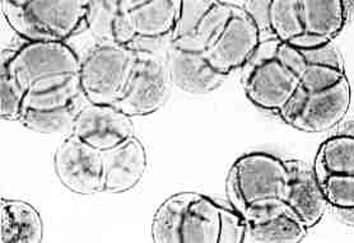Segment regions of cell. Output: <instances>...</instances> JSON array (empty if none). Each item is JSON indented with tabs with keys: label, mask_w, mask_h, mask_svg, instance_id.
Here are the masks:
<instances>
[{
	"label": "cell",
	"mask_w": 354,
	"mask_h": 243,
	"mask_svg": "<svg viewBox=\"0 0 354 243\" xmlns=\"http://www.w3.org/2000/svg\"><path fill=\"white\" fill-rule=\"evenodd\" d=\"M44 222L31 204L3 199L0 204V243H40Z\"/></svg>",
	"instance_id": "44dd1931"
},
{
	"label": "cell",
	"mask_w": 354,
	"mask_h": 243,
	"mask_svg": "<svg viewBox=\"0 0 354 243\" xmlns=\"http://www.w3.org/2000/svg\"><path fill=\"white\" fill-rule=\"evenodd\" d=\"M104 159V193L122 194L133 190L145 177L148 168V155L143 143L130 137L120 144L102 152Z\"/></svg>",
	"instance_id": "2e32d148"
},
{
	"label": "cell",
	"mask_w": 354,
	"mask_h": 243,
	"mask_svg": "<svg viewBox=\"0 0 354 243\" xmlns=\"http://www.w3.org/2000/svg\"><path fill=\"white\" fill-rule=\"evenodd\" d=\"M120 7L136 33L133 48L137 49L145 42H169L181 14L183 0H120Z\"/></svg>",
	"instance_id": "5bb4252c"
},
{
	"label": "cell",
	"mask_w": 354,
	"mask_h": 243,
	"mask_svg": "<svg viewBox=\"0 0 354 243\" xmlns=\"http://www.w3.org/2000/svg\"><path fill=\"white\" fill-rule=\"evenodd\" d=\"M352 102L346 77L325 90L306 92L299 87L290 102L279 111L287 125L302 133H324L343 122Z\"/></svg>",
	"instance_id": "52a82bcc"
},
{
	"label": "cell",
	"mask_w": 354,
	"mask_h": 243,
	"mask_svg": "<svg viewBox=\"0 0 354 243\" xmlns=\"http://www.w3.org/2000/svg\"><path fill=\"white\" fill-rule=\"evenodd\" d=\"M343 9H344V14H346V25L352 23L353 21L354 0H340Z\"/></svg>",
	"instance_id": "83f0119b"
},
{
	"label": "cell",
	"mask_w": 354,
	"mask_h": 243,
	"mask_svg": "<svg viewBox=\"0 0 354 243\" xmlns=\"http://www.w3.org/2000/svg\"><path fill=\"white\" fill-rule=\"evenodd\" d=\"M317 181L328 204L337 209L354 208V175H330Z\"/></svg>",
	"instance_id": "484cf974"
},
{
	"label": "cell",
	"mask_w": 354,
	"mask_h": 243,
	"mask_svg": "<svg viewBox=\"0 0 354 243\" xmlns=\"http://www.w3.org/2000/svg\"><path fill=\"white\" fill-rule=\"evenodd\" d=\"M290 184L287 204L306 228L316 226L322 220L328 202L322 194V186L305 163L288 161Z\"/></svg>",
	"instance_id": "d6986e66"
},
{
	"label": "cell",
	"mask_w": 354,
	"mask_h": 243,
	"mask_svg": "<svg viewBox=\"0 0 354 243\" xmlns=\"http://www.w3.org/2000/svg\"><path fill=\"white\" fill-rule=\"evenodd\" d=\"M277 39L261 40L242 68L243 88L255 106L279 114L299 90L297 75L277 57Z\"/></svg>",
	"instance_id": "8992f818"
},
{
	"label": "cell",
	"mask_w": 354,
	"mask_h": 243,
	"mask_svg": "<svg viewBox=\"0 0 354 243\" xmlns=\"http://www.w3.org/2000/svg\"><path fill=\"white\" fill-rule=\"evenodd\" d=\"M77 114V107L66 108H51V110H37L26 108L21 116L19 122L31 131L50 135L60 133L68 125L72 126L74 116Z\"/></svg>",
	"instance_id": "cb8c5ba5"
},
{
	"label": "cell",
	"mask_w": 354,
	"mask_h": 243,
	"mask_svg": "<svg viewBox=\"0 0 354 243\" xmlns=\"http://www.w3.org/2000/svg\"><path fill=\"white\" fill-rule=\"evenodd\" d=\"M166 60L172 84L190 95L210 93L218 90L228 78V75L217 72L201 51L169 43Z\"/></svg>",
	"instance_id": "9a60e30c"
},
{
	"label": "cell",
	"mask_w": 354,
	"mask_h": 243,
	"mask_svg": "<svg viewBox=\"0 0 354 243\" xmlns=\"http://www.w3.org/2000/svg\"><path fill=\"white\" fill-rule=\"evenodd\" d=\"M87 1H88V3H89V0H87Z\"/></svg>",
	"instance_id": "f546056e"
},
{
	"label": "cell",
	"mask_w": 354,
	"mask_h": 243,
	"mask_svg": "<svg viewBox=\"0 0 354 243\" xmlns=\"http://www.w3.org/2000/svg\"><path fill=\"white\" fill-rule=\"evenodd\" d=\"M71 129L73 135L101 152L134 135L131 117L124 114L118 106L92 102L77 111Z\"/></svg>",
	"instance_id": "4fadbf2b"
},
{
	"label": "cell",
	"mask_w": 354,
	"mask_h": 243,
	"mask_svg": "<svg viewBox=\"0 0 354 243\" xmlns=\"http://www.w3.org/2000/svg\"><path fill=\"white\" fill-rule=\"evenodd\" d=\"M298 14L304 30L299 48L329 43L346 25L340 0H298Z\"/></svg>",
	"instance_id": "e0dca14e"
},
{
	"label": "cell",
	"mask_w": 354,
	"mask_h": 243,
	"mask_svg": "<svg viewBox=\"0 0 354 243\" xmlns=\"http://www.w3.org/2000/svg\"><path fill=\"white\" fill-rule=\"evenodd\" d=\"M275 52L306 92L325 90L346 77L343 59L331 42L299 48L278 40Z\"/></svg>",
	"instance_id": "30bf717a"
},
{
	"label": "cell",
	"mask_w": 354,
	"mask_h": 243,
	"mask_svg": "<svg viewBox=\"0 0 354 243\" xmlns=\"http://www.w3.org/2000/svg\"><path fill=\"white\" fill-rule=\"evenodd\" d=\"M246 220L205 195L178 193L154 213L152 238L157 243H243Z\"/></svg>",
	"instance_id": "7a4b0ae2"
},
{
	"label": "cell",
	"mask_w": 354,
	"mask_h": 243,
	"mask_svg": "<svg viewBox=\"0 0 354 243\" xmlns=\"http://www.w3.org/2000/svg\"><path fill=\"white\" fill-rule=\"evenodd\" d=\"M1 65L26 92L24 110L77 107L81 60L65 41H27L15 51L3 50Z\"/></svg>",
	"instance_id": "6da1fadb"
},
{
	"label": "cell",
	"mask_w": 354,
	"mask_h": 243,
	"mask_svg": "<svg viewBox=\"0 0 354 243\" xmlns=\"http://www.w3.org/2000/svg\"><path fill=\"white\" fill-rule=\"evenodd\" d=\"M26 92L9 73L8 69L1 65L0 72V115L3 120L19 122L24 114Z\"/></svg>",
	"instance_id": "d4e9b609"
},
{
	"label": "cell",
	"mask_w": 354,
	"mask_h": 243,
	"mask_svg": "<svg viewBox=\"0 0 354 243\" xmlns=\"http://www.w3.org/2000/svg\"><path fill=\"white\" fill-rule=\"evenodd\" d=\"M171 84L166 54L137 49V61L129 83L116 106L130 117L154 114L167 102Z\"/></svg>",
	"instance_id": "ba28073f"
},
{
	"label": "cell",
	"mask_w": 354,
	"mask_h": 243,
	"mask_svg": "<svg viewBox=\"0 0 354 243\" xmlns=\"http://www.w3.org/2000/svg\"><path fill=\"white\" fill-rule=\"evenodd\" d=\"M239 7L221 0H183V9L169 43L204 52Z\"/></svg>",
	"instance_id": "8fae6325"
},
{
	"label": "cell",
	"mask_w": 354,
	"mask_h": 243,
	"mask_svg": "<svg viewBox=\"0 0 354 243\" xmlns=\"http://www.w3.org/2000/svg\"><path fill=\"white\" fill-rule=\"evenodd\" d=\"M54 170L60 184L81 196L104 193L102 152L71 134L54 153Z\"/></svg>",
	"instance_id": "9c48e42d"
},
{
	"label": "cell",
	"mask_w": 354,
	"mask_h": 243,
	"mask_svg": "<svg viewBox=\"0 0 354 243\" xmlns=\"http://www.w3.org/2000/svg\"><path fill=\"white\" fill-rule=\"evenodd\" d=\"M24 1L26 0H1V3L8 4V6H12V7H21V6H24Z\"/></svg>",
	"instance_id": "f1b7e54d"
},
{
	"label": "cell",
	"mask_w": 354,
	"mask_h": 243,
	"mask_svg": "<svg viewBox=\"0 0 354 243\" xmlns=\"http://www.w3.org/2000/svg\"><path fill=\"white\" fill-rule=\"evenodd\" d=\"M86 28L97 42L133 46L137 41L129 21L121 10L120 0H89Z\"/></svg>",
	"instance_id": "ffe728a7"
},
{
	"label": "cell",
	"mask_w": 354,
	"mask_h": 243,
	"mask_svg": "<svg viewBox=\"0 0 354 243\" xmlns=\"http://www.w3.org/2000/svg\"><path fill=\"white\" fill-rule=\"evenodd\" d=\"M272 0H246L243 12L249 16L260 33L269 32V10Z\"/></svg>",
	"instance_id": "4316f807"
},
{
	"label": "cell",
	"mask_w": 354,
	"mask_h": 243,
	"mask_svg": "<svg viewBox=\"0 0 354 243\" xmlns=\"http://www.w3.org/2000/svg\"><path fill=\"white\" fill-rule=\"evenodd\" d=\"M137 49L113 42H97L81 60L80 79L87 102L116 105L129 83Z\"/></svg>",
	"instance_id": "5b68a950"
},
{
	"label": "cell",
	"mask_w": 354,
	"mask_h": 243,
	"mask_svg": "<svg viewBox=\"0 0 354 243\" xmlns=\"http://www.w3.org/2000/svg\"><path fill=\"white\" fill-rule=\"evenodd\" d=\"M87 0H26L21 7L1 3L3 16L26 41H66L86 27Z\"/></svg>",
	"instance_id": "277c9868"
},
{
	"label": "cell",
	"mask_w": 354,
	"mask_h": 243,
	"mask_svg": "<svg viewBox=\"0 0 354 243\" xmlns=\"http://www.w3.org/2000/svg\"><path fill=\"white\" fill-rule=\"evenodd\" d=\"M314 173L317 179L330 175H354L353 135L326 139L316 154Z\"/></svg>",
	"instance_id": "7402d4cb"
},
{
	"label": "cell",
	"mask_w": 354,
	"mask_h": 243,
	"mask_svg": "<svg viewBox=\"0 0 354 243\" xmlns=\"http://www.w3.org/2000/svg\"><path fill=\"white\" fill-rule=\"evenodd\" d=\"M260 41L261 33L258 27L240 8L204 51V55L217 72L230 75L246 65Z\"/></svg>",
	"instance_id": "7c38bea8"
},
{
	"label": "cell",
	"mask_w": 354,
	"mask_h": 243,
	"mask_svg": "<svg viewBox=\"0 0 354 243\" xmlns=\"http://www.w3.org/2000/svg\"><path fill=\"white\" fill-rule=\"evenodd\" d=\"M245 220L243 243H298L304 241L308 231L288 204Z\"/></svg>",
	"instance_id": "ac0fdd59"
},
{
	"label": "cell",
	"mask_w": 354,
	"mask_h": 243,
	"mask_svg": "<svg viewBox=\"0 0 354 243\" xmlns=\"http://www.w3.org/2000/svg\"><path fill=\"white\" fill-rule=\"evenodd\" d=\"M290 184L287 162L266 152L242 155L228 175L231 200L245 219L287 204Z\"/></svg>",
	"instance_id": "3957f363"
},
{
	"label": "cell",
	"mask_w": 354,
	"mask_h": 243,
	"mask_svg": "<svg viewBox=\"0 0 354 243\" xmlns=\"http://www.w3.org/2000/svg\"><path fill=\"white\" fill-rule=\"evenodd\" d=\"M269 32L274 39L298 46L304 30L298 14V0H272L269 10Z\"/></svg>",
	"instance_id": "603a6c76"
}]
</instances>
